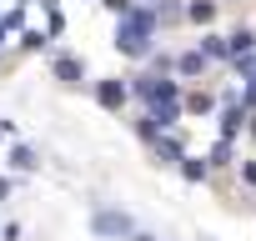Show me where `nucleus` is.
Returning a JSON list of instances; mask_svg holds the SVG:
<instances>
[{"instance_id": "nucleus-12", "label": "nucleus", "mask_w": 256, "mask_h": 241, "mask_svg": "<svg viewBox=\"0 0 256 241\" xmlns=\"http://www.w3.org/2000/svg\"><path fill=\"white\" fill-rule=\"evenodd\" d=\"M10 166H16V171H36L40 161H36V151H30V146H16V151H10Z\"/></svg>"}, {"instance_id": "nucleus-5", "label": "nucleus", "mask_w": 256, "mask_h": 241, "mask_svg": "<svg viewBox=\"0 0 256 241\" xmlns=\"http://www.w3.org/2000/svg\"><path fill=\"white\" fill-rule=\"evenodd\" d=\"M56 76H60L66 86H80V80H86V66H80L76 56H56Z\"/></svg>"}, {"instance_id": "nucleus-14", "label": "nucleus", "mask_w": 256, "mask_h": 241, "mask_svg": "<svg viewBox=\"0 0 256 241\" xmlns=\"http://www.w3.org/2000/svg\"><path fill=\"white\" fill-rule=\"evenodd\" d=\"M100 6H106V10H116V16H126V10H131V0H100Z\"/></svg>"}, {"instance_id": "nucleus-8", "label": "nucleus", "mask_w": 256, "mask_h": 241, "mask_svg": "<svg viewBox=\"0 0 256 241\" xmlns=\"http://www.w3.org/2000/svg\"><path fill=\"white\" fill-rule=\"evenodd\" d=\"M176 166H181V176H186V181H206V176H211V166H206V161H196V156H181Z\"/></svg>"}, {"instance_id": "nucleus-11", "label": "nucleus", "mask_w": 256, "mask_h": 241, "mask_svg": "<svg viewBox=\"0 0 256 241\" xmlns=\"http://www.w3.org/2000/svg\"><path fill=\"white\" fill-rule=\"evenodd\" d=\"M186 16H191L196 26H206V20L216 16V0H191V6H186Z\"/></svg>"}, {"instance_id": "nucleus-17", "label": "nucleus", "mask_w": 256, "mask_h": 241, "mask_svg": "<svg viewBox=\"0 0 256 241\" xmlns=\"http://www.w3.org/2000/svg\"><path fill=\"white\" fill-rule=\"evenodd\" d=\"M251 136H256V116H251Z\"/></svg>"}, {"instance_id": "nucleus-10", "label": "nucleus", "mask_w": 256, "mask_h": 241, "mask_svg": "<svg viewBox=\"0 0 256 241\" xmlns=\"http://www.w3.org/2000/svg\"><path fill=\"white\" fill-rule=\"evenodd\" d=\"M176 70H181V76H201V70H206V56H201V50H186V56L176 60Z\"/></svg>"}, {"instance_id": "nucleus-16", "label": "nucleus", "mask_w": 256, "mask_h": 241, "mask_svg": "<svg viewBox=\"0 0 256 241\" xmlns=\"http://www.w3.org/2000/svg\"><path fill=\"white\" fill-rule=\"evenodd\" d=\"M131 241H156V236H146V231H136V236H131Z\"/></svg>"}, {"instance_id": "nucleus-6", "label": "nucleus", "mask_w": 256, "mask_h": 241, "mask_svg": "<svg viewBox=\"0 0 256 241\" xmlns=\"http://www.w3.org/2000/svg\"><path fill=\"white\" fill-rule=\"evenodd\" d=\"M151 146H156V161H161V166H176V161H181V156H186V151H181V141H176V136H156V141H151Z\"/></svg>"}, {"instance_id": "nucleus-1", "label": "nucleus", "mask_w": 256, "mask_h": 241, "mask_svg": "<svg viewBox=\"0 0 256 241\" xmlns=\"http://www.w3.org/2000/svg\"><path fill=\"white\" fill-rule=\"evenodd\" d=\"M151 36H156V16L146 10V6H131L120 16V26H116V46L126 50V56H151Z\"/></svg>"}, {"instance_id": "nucleus-7", "label": "nucleus", "mask_w": 256, "mask_h": 241, "mask_svg": "<svg viewBox=\"0 0 256 241\" xmlns=\"http://www.w3.org/2000/svg\"><path fill=\"white\" fill-rule=\"evenodd\" d=\"M241 126H246V110H241V106H226V110H221V141H231Z\"/></svg>"}, {"instance_id": "nucleus-15", "label": "nucleus", "mask_w": 256, "mask_h": 241, "mask_svg": "<svg viewBox=\"0 0 256 241\" xmlns=\"http://www.w3.org/2000/svg\"><path fill=\"white\" fill-rule=\"evenodd\" d=\"M6 196H10V181H6V176H0V201H6Z\"/></svg>"}, {"instance_id": "nucleus-3", "label": "nucleus", "mask_w": 256, "mask_h": 241, "mask_svg": "<svg viewBox=\"0 0 256 241\" xmlns=\"http://www.w3.org/2000/svg\"><path fill=\"white\" fill-rule=\"evenodd\" d=\"M96 100H100L106 110H120V106H126V86H120V80H96Z\"/></svg>"}, {"instance_id": "nucleus-13", "label": "nucleus", "mask_w": 256, "mask_h": 241, "mask_svg": "<svg viewBox=\"0 0 256 241\" xmlns=\"http://www.w3.org/2000/svg\"><path fill=\"white\" fill-rule=\"evenodd\" d=\"M186 106H191L196 116H206V110H211V96H206V90H191V96H186Z\"/></svg>"}, {"instance_id": "nucleus-2", "label": "nucleus", "mask_w": 256, "mask_h": 241, "mask_svg": "<svg viewBox=\"0 0 256 241\" xmlns=\"http://www.w3.org/2000/svg\"><path fill=\"white\" fill-rule=\"evenodd\" d=\"M90 231H96V236H120V241H131V236H136V221L126 216V211H96V216H90Z\"/></svg>"}, {"instance_id": "nucleus-4", "label": "nucleus", "mask_w": 256, "mask_h": 241, "mask_svg": "<svg viewBox=\"0 0 256 241\" xmlns=\"http://www.w3.org/2000/svg\"><path fill=\"white\" fill-rule=\"evenodd\" d=\"M251 46H256V36H251V30H231V36H226V56H231V60H246V56H251Z\"/></svg>"}, {"instance_id": "nucleus-9", "label": "nucleus", "mask_w": 256, "mask_h": 241, "mask_svg": "<svg viewBox=\"0 0 256 241\" xmlns=\"http://www.w3.org/2000/svg\"><path fill=\"white\" fill-rule=\"evenodd\" d=\"M201 56H206V66L211 60H226V36H206L201 40Z\"/></svg>"}]
</instances>
